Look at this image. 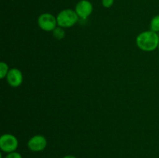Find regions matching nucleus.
Wrapping results in <instances>:
<instances>
[{
    "label": "nucleus",
    "instance_id": "obj_6",
    "mask_svg": "<svg viewBox=\"0 0 159 158\" xmlns=\"http://www.w3.org/2000/svg\"><path fill=\"white\" fill-rule=\"evenodd\" d=\"M75 11L79 18L85 20L93 13V6L89 0H80L76 4Z\"/></svg>",
    "mask_w": 159,
    "mask_h": 158
},
{
    "label": "nucleus",
    "instance_id": "obj_3",
    "mask_svg": "<svg viewBox=\"0 0 159 158\" xmlns=\"http://www.w3.org/2000/svg\"><path fill=\"white\" fill-rule=\"evenodd\" d=\"M18 147V139L14 135L10 133H5L0 137V149L4 153H9L15 152Z\"/></svg>",
    "mask_w": 159,
    "mask_h": 158
},
{
    "label": "nucleus",
    "instance_id": "obj_4",
    "mask_svg": "<svg viewBox=\"0 0 159 158\" xmlns=\"http://www.w3.org/2000/svg\"><path fill=\"white\" fill-rule=\"evenodd\" d=\"M37 24L42 30L52 32L57 26V18L53 14L44 12L39 15L37 19Z\"/></svg>",
    "mask_w": 159,
    "mask_h": 158
},
{
    "label": "nucleus",
    "instance_id": "obj_5",
    "mask_svg": "<svg viewBox=\"0 0 159 158\" xmlns=\"http://www.w3.org/2000/svg\"><path fill=\"white\" fill-rule=\"evenodd\" d=\"M48 145L47 139L40 134L34 135L27 142V147L33 152H41Z\"/></svg>",
    "mask_w": 159,
    "mask_h": 158
},
{
    "label": "nucleus",
    "instance_id": "obj_7",
    "mask_svg": "<svg viewBox=\"0 0 159 158\" xmlns=\"http://www.w3.org/2000/svg\"><path fill=\"white\" fill-rule=\"evenodd\" d=\"M6 81L9 86L12 88H18L23 82V74L18 68H11L6 76Z\"/></svg>",
    "mask_w": 159,
    "mask_h": 158
},
{
    "label": "nucleus",
    "instance_id": "obj_8",
    "mask_svg": "<svg viewBox=\"0 0 159 158\" xmlns=\"http://www.w3.org/2000/svg\"><path fill=\"white\" fill-rule=\"evenodd\" d=\"M52 35L56 40H62L65 37V31L64 28L57 26L54 30L52 31Z\"/></svg>",
    "mask_w": 159,
    "mask_h": 158
},
{
    "label": "nucleus",
    "instance_id": "obj_14",
    "mask_svg": "<svg viewBox=\"0 0 159 158\" xmlns=\"http://www.w3.org/2000/svg\"><path fill=\"white\" fill-rule=\"evenodd\" d=\"M158 51H159V44H158Z\"/></svg>",
    "mask_w": 159,
    "mask_h": 158
},
{
    "label": "nucleus",
    "instance_id": "obj_13",
    "mask_svg": "<svg viewBox=\"0 0 159 158\" xmlns=\"http://www.w3.org/2000/svg\"><path fill=\"white\" fill-rule=\"evenodd\" d=\"M63 158H77L76 156H73V155H67V156H65Z\"/></svg>",
    "mask_w": 159,
    "mask_h": 158
},
{
    "label": "nucleus",
    "instance_id": "obj_10",
    "mask_svg": "<svg viewBox=\"0 0 159 158\" xmlns=\"http://www.w3.org/2000/svg\"><path fill=\"white\" fill-rule=\"evenodd\" d=\"M9 70L10 69L9 68V65L6 62H0V78L4 79L5 77H6Z\"/></svg>",
    "mask_w": 159,
    "mask_h": 158
},
{
    "label": "nucleus",
    "instance_id": "obj_9",
    "mask_svg": "<svg viewBox=\"0 0 159 158\" xmlns=\"http://www.w3.org/2000/svg\"><path fill=\"white\" fill-rule=\"evenodd\" d=\"M151 30L155 33L159 32V15H156L151 20L150 22Z\"/></svg>",
    "mask_w": 159,
    "mask_h": 158
},
{
    "label": "nucleus",
    "instance_id": "obj_2",
    "mask_svg": "<svg viewBox=\"0 0 159 158\" xmlns=\"http://www.w3.org/2000/svg\"><path fill=\"white\" fill-rule=\"evenodd\" d=\"M57 26L62 28H70L77 23L79 17L75 9H65L61 11L56 16Z\"/></svg>",
    "mask_w": 159,
    "mask_h": 158
},
{
    "label": "nucleus",
    "instance_id": "obj_1",
    "mask_svg": "<svg viewBox=\"0 0 159 158\" xmlns=\"http://www.w3.org/2000/svg\"><path fill=\"white\" fill-rule=\"evenodd\" d=\"M136 44L140 50L145 52H152L158 49L159 36L158 33L147 30L138 34L136 38Z\"/></svg>",
    "mask_w": 159,
    "mask_h": 158
},
{
    "label": "nucleus",
    "instance_id": "obj_11",
    "mask_svg": "<svg viewBox=\"0 0 159 158\" xmlns=\"http://www.w3.org/2000/svg\"><path fill=\"white\" fill-rule=\"evenodd\" d=\"M5 158H23V156H22V155L20 153L15 151L12 152V153H7V155L5 156Z\"/></svg>",
    "mask_w": 159,
    "mask_h": 158
},
{
    "label": "nucleus",
    "instance_id": "obj_12",
    "mask_svg": "<svg viewBox=\"0 0 159 158\" xmlns=\"http://www.w3.org/2000/svg\"><path fill=\"white\" fill-rule=\"evenodd\" d=\"M114 3V0H102V5L104 8H109L112 7V6Z\"/></svg>",
    "mask_w": 159,
    "mask_h": 158
}]
</instances>
